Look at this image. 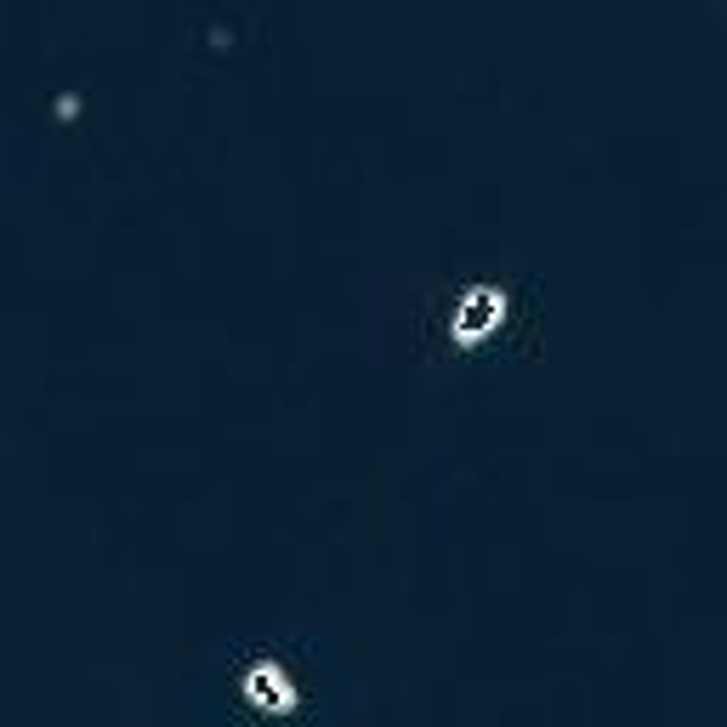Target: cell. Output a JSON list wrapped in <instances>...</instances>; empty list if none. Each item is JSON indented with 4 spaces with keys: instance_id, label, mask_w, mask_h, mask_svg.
<instances>
[{
    "instance_id": "obj_1",
    "label": "cell",
    "mask_w": 727,
    "mask_h": 727,
    "mask_svg": "<svg viewBox=\"0 0 727 727\" xmlns=\"http://www.w3.org/2000/svg\"><path fill=\"white\" fill-rule=\"evenodd\" d=\"M250 693H256L262 705H284V699H290L284 671H279V665H256V671H250Z\"/></svg>"
},
{
    "instance_id": "obj_2",
    "label": "cell",
    "mask_w": 727,
    "mask_h": 727,
    "mask_svg": "<svg viewBox=\"0 0 727 727\" xmlns=\"http://www.w3.org/2000/svg\"><path fill=\"white\" fill-rule=\"evenodd\" d=\"M495 307H500L495 290H472V296H466V319H461V330H483V324H489L483 313H495Z\"/></svg>"
}]
</instances>
